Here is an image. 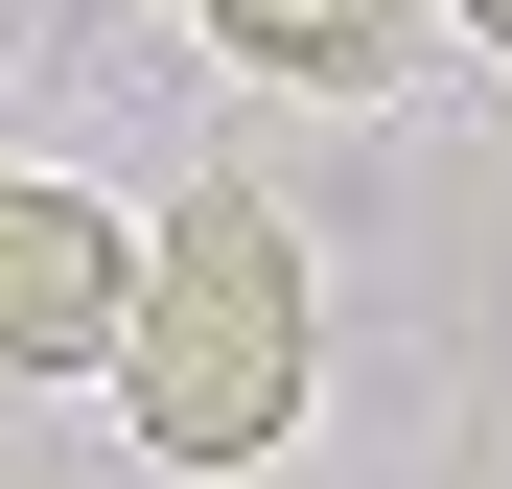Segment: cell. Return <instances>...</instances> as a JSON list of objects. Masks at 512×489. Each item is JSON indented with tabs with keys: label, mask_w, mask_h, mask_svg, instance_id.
<instances>
[{
	"label": "cell",
	"mask_w": 512,
	"mask_h": 489,
	"mask_svg": "<svg viewBox=\"0 0 512 489\" xmlns=\"http://www.w3.org/2000/svg\"><path fill=\"white\" fill-rule=\"evenodd\" d=\"M326 396V280L280 187H187L140 210V303H117V420L163 466H280Z\"/></svg>",
	"instance_id": "obj_1"
},
{
	"label": "cell",
	"mask_w": 512,
	"mask_h": 489,
	"mask_svg": "<svg viewBox=\"0 0 512 489\" xmlns=\"http://www.w3.org/2000/svg\"><path fill=\"white\" fill-rule=\"evenodd\" d=\"M117 303H140V210L0 163V373H117Z\"/></svg>",
	"instance_id": "obj_2"
},
{
	"label": "cell",
	"mask_w": 512,
	"mask_h": 489,
	"mask_svg": "<svg viewBox=\"0 0 512 489\" xmlns=\"http://www.w3.org/2000/svg\"><path fill=\"white\" fill-rule=\"evenodd\" d=\"M187 24L256 94H396V70H443V0H187Z\"/></svg>",
	"instance_id": "obj_3"
},
{
	"label": "cell",
	"mask_w": 512,
	"mask_h": 489,
	"mask_svg": "<svg viewBox=\"0 0 512 489\" xmlns=\"http://www.w3.org/2000/svg\"><path fill=\"white\" fill-rule=\"evenodd\" d=\"M443 24H466V47H512V0H443Z\"/></svg>",
	"instance_id": "obj_4"
}]
</instances>
